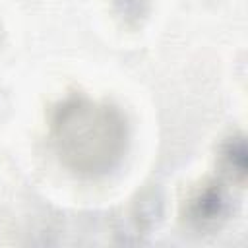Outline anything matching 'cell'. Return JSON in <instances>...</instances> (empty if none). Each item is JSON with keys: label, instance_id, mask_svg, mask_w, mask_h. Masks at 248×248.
Returning a JSON list of instances; mask_svg holds the SVG:
<instances>
[{"label": "cell", "instance_id": "obj_2", "mask_svg": "<svg viewBox=\"0 0 248 248\" xmlns=\"http://www.w3.org/2000/svg\"><path fill=\"white\" fill-rule=\"evenodd\" d=\"M225 213V200L219 194L217 188H205L202 190L190 203L188 219L200 227L215 223Z\"/></svg>", "mask_w": 248, "mask_h": 248}, {"label": "cell", "instance_id": "obj_3", "mask_svg": "<svg viewBox=\"0 0 248 248\" xmlns=\"http://www.w3.org/2000/svg\"><path fill=\"white\" fill-rule=\"evenodd\" d=\"M223 157L227 161V169L231 170V174H236V178L242 182L244 180V169H246V163H244V143H242V140L238 138L236 141H232Z\"/></svg>", "mask_w": 248, "mask_h": 248}, {"label": "cell", "instance_id": "obj_1", "mask_svg": "<svg viewBox=\"0 0 248 248\" xmlns=\"http://www.w3.org/2000/svg\"><path fill=\"white\" fill-rule=\"evenodd\" d=\"M50 136L60 161L83 176H99L118 165L128 130L124 114L108 103L72 97L52 114Z\"/></svg>", "mask_w": 248, "mask_h": 248}]
</instances>
